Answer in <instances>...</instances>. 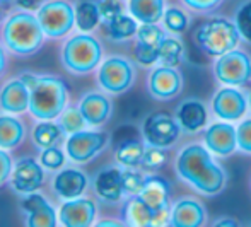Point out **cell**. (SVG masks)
<instances>
[{
	"label": "cell",
	"instance_id": "ba28073f",
	"mask_svg": "<svg viewBox=\"0 0 251 227\" xmlns=\"http://www.w3.org/2000/svg\"><path fill=\"white\" fill-rule=\"evenodd\" d=\"M133 67L130 65L128 60L122 56H111L101 65L98 79L100 84L108 92L118 94V92L126 91L133 82Z\"/></svg>",
	"mask_w": 251,
	"mask_h": 227
},
{
	"label": "cell",
	"instance_id": "ab89813d",
	"mask_svg": "<svg viewBox=\"0 0 251 227\" xmlns=\"http://www.w3.org/2000/svg\"><path fill=\"white\" fill-rule=\"evenodd\" d=\"M238 147L243 152H248L251 154V118L245 120L241 125L238 126Z\"/></svg>",
	"mask_w": 251,
	"mask_h": 227
},
{
	"label": "cell",
	"instance_id": "74e56055",
	"mask_svg": "<svg viewBox=\"0 0 251 227\" xmlns=\"http://www.w3.org/2000/svg\"><path fill=\"white\" fill-rule=\"evenodd\" d=\"M135 58L139 60L142 65H152L154 62L159 60V48L146 43H137L135 46Z\"/></svg>",
	"mask_w": 251,
	"mask_h": 227
},
{
	"label": "cell",
	"instance_id": "7402d4cb",
	"mask_svg": "<svg viewBox=\"0 0 251 227\" xmlns=\"http://www.w3.org/2000/svg\"><path fill=\"white\" fill-rule=\"evenodd\" d=\"M79 109L89 125H102V123L109 118L111 102H109L108 98H104L102 94L89 92V94H86L82 98Z\"/></svg>",
	"mask_w": 251,
	"mask_h": 227
},
{
	"label": "cell",
	"instance_id": "cb8c5ba5",
	"mask_svg": "<svg viewBox=\"0 0 251 227\" xmlns=\"http://www.w3.org/2000/svg\"><path fill=\"white\" fill-rule=\"evenodd\" d=\"M178 122L179 126L186 132H197L207 122V111H205V106L201 104L197 99H188L178 108Z\"/></svg>",
	"mask_w": 251,
	"mask_h": 227
},
{
	"label": "cell",
	"instance_id": "ee69618b",
	"mask_svg": "<svg viewBox=\"0 0 251 227\" xmlns=\"http://www.w3.org/2000/svg\"><path fill=\"white\" fill-rule=\"evenodd\" d=\"M43 0H16V3L24 10H36L41 7Z\"/></svg>",
	"mask_w": 251,
	"mask_h": 227
},
{
	"label": "cell",
	"instance_id": "60d3db41",
	"mask_svg": "<svg viewBox=\"0 0 251 227\" xmlns=\"http://www.w3.org/2000/svg\"><path fill=\"white\" fill-rule=\"evenodd\" d=\"M100 12H101V17L109 23L111 19H115L116 16L122 14V5H120L116 0H101L100 2Z\"/></svg>",
	"mask_w": 251,
	"mask_h": 227
},
{
	"label": "cell",
	"instance_id": "ffe728a7",
	"mask_svg": "<svg viewBox=\"0 0 251 227\" xmlns=\"http://www.w3.org/2000/svg\"><path fill=\"white\" fill-rule=\"evenodd\" d=\"M139 197L157 214L159 212H164L169 200V184L161 176H149L144 181V186L140 190Z\"/></svg>",
	"mask_w": 251,
	"mask_h": 227
},
{
	"label": "cell",
	"instance_id": "6da1fadb",
	"mask_svg": "<svg viewBox=\"0 0 251 227\" xmlns=\"http://www.w3.org/2000/svg\"><path fill=\"white\" fill-rule=\"evenodd\" d=\"M178 175L205 195H215L226 183V173L212 161L207 149L201 145H190L176 161Z\"/></svg>",
	"mask_w": 251,
	"mask_h": 227
},
{
	"label": "cell",
	"instance_id": "4dcf8cb0",
	"mask_svg": "<svg viewBox=\"0 0 251 227\" xmlns=\"http://www.w3.org/2000/svg\"><path fill=\"white\" fill-rule=\"evenodd\" d=\"M86 123L87 122H86V118H84V115L80 113V109H77V108L65 109V111H62V113H60V116H58L60 128H62L63 133H69V135L84 130Z\"/></svg>",
	"mask_w": 251,
	"mask_h": 227
},
{
	"label": "cell",
	"instance_id": "5bb4252c",
	"mask_svg": "<svg viewBox=\"0 0 251 227\" xmlns=\"http://www.w3.org/2000/svg\"><path fill=\"white\" fill-rule=\"evenodd\" d=\"M181 76L173 67L164 65L152 70L149 77V91L157 99H171L181 91Z\"/></svg>",
	"mask_w": 251,
	"mask_h": 227
},
{
	"label": "cell",
	"instance_id": "5b68a950",
	"mask_svg": "<svg viewBox=\"0 0 251 227\" xmlns=\"http://www.w3.org/2000/svg\"><path fill=\"white\" fill-rule=\"evenodd\" d=\"M102 55L101 45L89 34H77L63 46L62 62L70 72L87 74L98 67Z\"/></svg>",
	"mask_w": 251,
	"mask_h": 227
},
{
	"label": "cell",
	"instance_id": "8d00e7d4",
	"mask_svg": "<svg viewBox=\"0 0 251 227\" xmlns=\"http://www.w3.org/2000/svg\"><path fill=\"white\" fill-rule=\"evenodd\" d=\"M122 181H123V193L139 195L144 186L146 178H142V175H139V173L125 171V173H122Z\"/></svg>",
	"mask_w": 251,
	"mask_h": 227
},
{
	"label": "cell",
	"instance_id": "8fae6325",
	"mask_svg": "<svg viewBox=\"0 0 251 227\" xmlns=\"http://www.w3.org/2000/svg\"><path fill=\"white\" fill-rule=\"evenodd\" d=\"M45 179L43 169L38 164L34 159L26 157L21 159L12 169V175H10V184L16 191L24 195L34 193L41 188Z\"/></svg>",
	"mask_w": 251,
	"mask_h": 227
},
{
	"label": "cell",
	"instance_id": "c3c4849f",
	"mask_svg": "<svg viewBox=\"0 0 251 227\" xmlns=\"http://www.w3.org/2000/svg\"><path fill=\"white\" fill-rule=\"evenodd\" d=\"M2 17H3V14H2V9H0V21H2Z\"/></svg>",
	"mask_w": 251,
	"mask_h": 227
},
{
	"label": "cell",
	"instance_id": "e0dca14e",
	"mask_svg": "<svg viewBox=\"0 0 251 227\" xmlns=\"http://www.w3.org/2000/svg\"><path fill=\"white\" fill-rule=\"evenodd\" d=\"M31 92L23 79L7 82L0 91V108L7 113H23L29 108Z\"/></svg>",
	"mask_w": 251,
	"mask_h": 227
},
{
	"label": "cell",
	"instance_id": "44dd1931",
	"mask_svg": "<svg viewBox=\"0 0 251 227\" xmlns=\"http://www.w3.org/2000/svg\"><path fill=\"white\" fill-rule=\"evenodd\" d=\"M205 221L203 207L195 200H179L171 214V226L175 227H200Z\"/></svg>",
	"mask_w": 251,
	"mask_h": 227
},
{
	"label": "cell",
	"instance_id": "681fc988",
	"mask_svg": "<svg viewBox=\"0 0 251 227\" xmlns=\"http://www.w3.org/2000/svg\"><path fill=\"white\" fill-rule=\"evenodd\" d=\"M250 104H251V98H250Z\"/></svg>",
	"mask_w": 251,
	"mask_h": 227
},
{
	"label": "cell",
	"instance_id": "2e32d148",
	"mask_svg": "<svg viewBox=\"0 0 251 227\" xmlns=\"http://www.w3.org/2000/svg\"><path fill=\"white\" fill-rule=\"evenodd\" d=\"M23 208L27 212L26 224L29 227H55L56 215L47 198L40 193H29L23 200Z\"/></svg>",
	"mask_w": 251,
	"mask_h": 227
},
{
	"label": "cell",
	"instance_id": "30bf717a",
	"mask_svg": "<svg viewBox=\"0 0 251 227\" xmlns=\"http://www.w3.org/2000/svg\"><path fill=\"white\" fill-rule=\"evenodd\" d=\"M144 135L155 147H169L179 135V125L164 113H154L144 122Z\"/></svg>",
	"mask_w": 251,
	"mask_h": 227
},
{
	"label": "cell",
	"instance_id": "b9f144b4",
	"mask_svg": "<svg viewBox=\"0 0 251 227\" xmlns=\"http://www.w3.org/2000/svg\"><path fill=\"white\" fill-rule=\"evenodd\" d=\"M12 161H10V155L7 152H3L0 149V186L9 179V176L12 175Z\"/></svg>",
	"mask_w": 251,
	"mask_h": 227
},
{
	"label": "cell",
	"instance_id": "9a60e30c",
	"mask_svg": "<svg viewBox=\"0 0 251 227\" xmlns=\"http://www.w3.org/2000/svg\"><path fill=\"white\" fill-rule=\"evenodd\" d=\"M205 145L217 155H229L238 147V132L229 123H215L205 132Z\"/></svg>",
	"mask_w": 251,
	"mask_h": 227
},
{
	"label": "cell",
	"instance_id": "ac0fdd59",
	"mask_svg": "<svg viewBox=\"0 0 251 227\" xmlns=\"http://www.w3.org/2000/svg\"><path fill=\"white\" fill-rule=\"evenodd\" d=\"M164 212H155L152 210L149 205L139 197V195H132L128 202L123 207V219L125 224L135 226V227H149V226H157L159 219Z\"/></svg>",
	"mask_w": 251,
	"mask_h": 227
},
{
	"label": "cell",
	"instance_id": "7bdbcfd3",
	"mask_svg": "<svg viewBox=\"0 0 251 227\" xmlns=\"http://www.w3.org/2000/svg\"><path fill=\"white\" fill-rule=\"evenodd\" d=\"M193 10H212L221 3V0H183Z\"/></svg>",
	"mask_w": 251,
	"mask_h": 227
},
{
	"label": "cell",
	"instance_id": "52a82bcc",
	"mask_svg": "<svg viewBox=\"0 0 251 227\" xmlns=\"http://www.w3.org/2000/svg\"><path fill=\"white\" fill-rule=\"evenodd\" d=\"M215 77L222 84L243 86L251 79V58L239 50L224 53L215 63Z\"/></svg>",
	"mask_w": 251,
	"mask_h": 227
},
{
	"label": "cell",
	"instance_id": "e575fe53",
	"mask_svg": "<svg viewBox=\"0 0 251 227\" xmlns=\"http://www.w3.org/2000/svg\"><path fill=\"white\" fill-rule=\"evenodd\" d=\"M236 26L245 40L251 41V2H246L239 7L236 14Z\"/></svg>",
	"mask_w": 251,
	"mask_h": 227
},
{
	"label": "cell",
	"instance_id": "bcb514c9",
	"mask_svg": "<svg viewBox=\"0 0 251 227\" xmlns=\"http://www.w3.org/2000/svg\"><path fill=\"white\" fill-rule=\"evenodd\" d=\"M217 226H236V222L231 221V219H224L222 222H217Z\"/></svg>",
	"mask_w": 251,
	"mask_h": 227
},
{
	"label": "cell",
	"instance_id": "4fadbf2b",
	"mask_svg": "<svg viewBox=\"0 0 251 227\" xmlns=\"http://www.w3.org/2000/svg\"><path fill=\"white\" fill-rule=\"evenodd\" d=\"M96 217V205L86 198H72L60 207L58 219L65 227H87Z\"/></svg>",
	"mask_w": 251,
	"mask_h": 227
},
{
	"label": "cell",
	"instance_id": "8992f818",
	"mask_svg": "<svg viewBox=\"0 0 251 227\" xmlns=\"http://www.w3.org/2000/svg\"><path fill=\"white\" fill-rule=\"evenodd\" d=\"M38 21L50 38L65 36L75 23V10L65 0H51L38 9Z\"/></svg>",
	"mask_w": 251,
	"mask_h": 227
},
{
	"label": "cell",
	"instance_id": "836d02e7",
	"mask_svg": "<svg viewBox=\"0 0 251 227\" xmlns=\"http://www.w3.org/2000/svg\"><path fill=\"white\" fill-rule=\"evenodd\" d=\"M164 24L173 33H183L188 26V19L179 9H168L164 12Z\"/></svg>",
	"mask_w": 251,
	"mask_h": 227
},
{
	"label": "cell",
	"instance_id": "603a6c76",
	"mask_svg": "<svg viewBox=\"0 0 251 227\" xmlns=\"http://www.w3.org/2000/svg\"><path fill=\"white\" fill-rule=\"evenodd\" d=\"M94 190L100 195L102 200L106 202H118L123 195V181L120 169L109 168L102 169L100 175L96 176L94 181Z\"/></svg>",
	"mask_w": 251,
	"mask_h": 227
},
{
	"label": "cell",
	"instance_id": "484cf974",
	"mask_svg": "<svg viewBox=\"0 0 251 227\" xmlns=\"http://www.w3.org/2000/svg\"><path fill=\"white\" fill-rule=\"evenodd\" d=\"M23 123L12 116H0V149H14L24 138Z\"/></svg>",
	"mask_w": 251,
	"mask_h": 227
},
{
	"label": "cell",
	"instance_id": "d6986e66",
	"mask_svg": "<svg viewBox=\"0 0 251 227\" xmlns=\"http://www.w3.org/2000/svg\"><path fill=\"white\" fill-rule=\"evenodd\" d=\"M87 186V178L79 169H63L53 179V190L65 200L79 198Z\"/></svg>",
	"mask_w": 251,
	"mask_h": 227
},
{
	"label": "cell",
	"instance_id": "d590c367",
	"mask_svg": "<svg viewBox=\"0 0 251 227\" xmlns=\"http://www.w3.org/2000/svg\"><path fill=\"white\" fill-rule=\"evenodd\" d=\"M41 166H45V168L48 169H58L63 166V162H65V155H63V152L60 151L58 147H47L43 149V152H41Z\"/></svg>",
	"mask_w": 251,
	"mask_h": 227
},
{
	"label": "cell",
	"instance_id": "f6af8a7d",
	"mask_svg": "<svg viewBox=\"0 0 251 227\" xmlns=\"http://www.w3.org/2000/svg\"><path fill=\"white\" fill-rule=\"evenodd\" d=\"M5 65H7L5 53H3L2 46H0V76H2V74H3V70H5Z\"/></svg>",
	"mask_w": 251,
	"mask_h": 227
},
{
	"label": "cell",
	"instance_id": "83f0119b",
	"mask_svg": "<svg viewBox=\"0 0 251 227\" xmlns=\"http://www.w3.org/2000/svg\"><path fill=\"white\" fill-rule=\"evenodd\" d=\"M146 149L139 140H126L116 149V161L123 166H139L144 161Z\"/></svg>",
	"mask_w": 251,
	"mask_h": 227
},
{
	"label": "cell",
	"instance_id": "7dc6e473",
	"mask_svg": "<svg viewBox=\"0 0 251 227\" xmlns=\"http://www.w3.org/2000/svg\"><path fill=\"white\" fill-rule=\"evenodd\" d=\"M98 226H100V227H106V226H118V224H116V222H100Z\"/></svg>",
	"mask_w": 251,
	"mask_h": 227
},
{
	"label": "cell",
	"instance_id": "9c48e42d",
	"mask_svg": "<svg viewBox=\"0 0 251 227\" xmlns=\"http://www.w3.org/2000/svg\"><path fill=\"white\" fill-rule=\"evenodd\" d=\"M108 135L102 132H80L72 133L67 140V154L75 162H87L106 145Z\"/></svg>",
	"mask_w": 251,
	"mask_h": 227
},
{
	"label": "cell",
	"instance_id": "d6a6232c",
	"mask_svg": "<svg viewBox=\"0 0 251 227\" xmlns=\"http://www.w3.org/2000/svg\"><path fill=\"white\" fill-rule=\"evenodd\" d=\"M137 36H139L140 43H146L151 46H155V48H161L162 41H164V33L162 29H159L155 24H142L137 31Z\"/></svg>",
	"mask_w": 251,
	"mask_h": 227
},
{
	"label": "cell",
	"instance_id": "4316f807",
	"mask_svg": "<svg viewBox=\"0 0 251 227\" xmlns=\"http://www.w3.org/2000/svg\"><path fill=\"white\" fill-rule=\"evenodd\" d=\"M100 3L93 2V0H82L77 3L75 7V24L79 26L80 31L87 33L93 31L100 23Z\"/></svg>",
	"mask_w": 251,
	"mask_h": 227
},
{
	"label": "cell",
	"instance_id": "d4e9b609",
	"mask_svg": "<svg viewBox=\"0 0 251 227\" xmlns=\"http://www.w3.org/2000/svg\"><path fill=\"white\" fill-rule=\"evenodd\" d=\"M128 9L142 24H155L164 17V0H130Z\"/></svg>",
	"mask_w": 251,
	"mask_h": 227
},
{
	"label": "cell",
	"instance_id": "7a4b0ae2",
	"mask_svg": "<svg viewBox=\"0 0 251 227\" xmlns=\"http://www.w3.org/2000/svg\"><path fill=\"white\" fill-rule=\"evenodd\" d=\"M3 41L12 53L27 56L43 46L45 31L38 17L27 12H17L9 17L3 26Z\"/></svg>",
	"mask_w": 251,
	"mask_h": 227
},
{
	"label": "cell",
	"instance_id": "f546056e",
	"mask_svg": "<svg viewBox=\"0 0 251 227\" xmlns=\"http://www.w3.org/2000/svg\"><path fill=\"white\" fill-rule=\"evenodd\" d=\"M137 31H139V27H137L135 19L123 16V14L116 16L115 19H111L108 23V33L113 40H126V38L133 36Z\"/></svg>",
	"mask_w": 251,
	"mask_h": 227
},
{
	"label": "cell",
	"instance_id": "f1b7e54d",
	"mask_svg": "<svg viewBox=\"0 0 251 227\" xmlns=\"http://www.w3.org/2000/svg\"><path fill=\"white\" fill-rule=\"evenodd\" d=\"M60 137H62V128L60 125L51 123V120H43V123H40L33 132L34 144L41 149L53 147L60 140Z\"/></svg>",
	"mask_w": 251,
	"mask_h": 227
},
{
	"label": "cell",
	"instance_id": "3957f363",
	"mask_svg": "<svg viewBox=\"0 0 251 227\" xmlns=\"http://www.w3.org/2000/svg\"><path fill=\"white\" fill-rule=\"evenodd\" d=\"M29 111L38 120H55L65 108L69 91L58 77H38L29 89Z\"/></svg>",
	"mask_w": 251,
	"mask_h": 227
},
{
	"label": "cell",
	"instance_id": "1f68e13d",
	"mask_svg": "<svg viewBox=\"0 0 251 227\" xmlns=\"http://www.w3.org/2000/svg\"><path fill=\"white\" fill-rule=\"evenodd\" d=\"M181 51L183 46L175 38H164L161 48H159V60L164 62V65L175 67L181 62Z\"/></svg>",
	"mask_w": 251,
	"mask_h": 227
},
{
	"label": "cell",
	"instance_id": "7c38bea8",
	"mask_svg": "<svg viewBox=\"0 0 251 227\" xmlns=\"http://www.w3.org/2000/svg\"><path fill=\"white\" fill-rule=\"evenodd\" d=\"M246 106L248 102H246L245 94L236 87H224L214 96V101H212L215 115L226 122L241 118L246 111Z\"/></svg>",
	"mask_w": 251,
	"mask_h": 227
},
{
	"label": "cell",
	"instance_id": "277c9868",
	"mask_svg": "<svg viewBox=\"0 0 251 227\" xmlns=\"http://www.w3.org/2000/svg\"><path fill=\"white\" fill-rule=\"evenodd\" d=\"M239 36H241V33H239L238 26L232 24L231 21L212 19L199 27V31L195 34V40L197 45L207 55L221 56L236 48Z\"/></svg>",
	"mask_w": 251,
	"mask_h": 227
},
{
	"label": "cell",
	"instance_id": "f35d334b",
	"mask_svg": "<svg viewBox=\"0 0 251 227\" xmlns=\"http://www.w3.org/2000/svg\"><path fill=\"white\" fill-rule=\"evenodd\" d=\"M142 162L147 166V168H152V169L162 168V164L166 162V154L162 152V147H155V145L147 147Z\"/></svg>",
	"mask_w": 251,
	"mask_h": 227
}]
</instances>
